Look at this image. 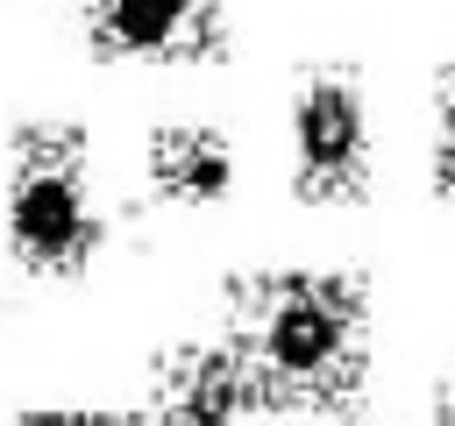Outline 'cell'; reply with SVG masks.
Wrapping results in <instances>:
<instances>
[{
    "instance_id": "1",
    "label": "cell",
    "mask_w": 455,
    "mask_h": 426,
    "mask_svg": "<svg viewBox=\"0 0 455 426\" xmlns=\"http://www.w3.org/2000/svg\"><path fill=\"white\" fill-rule=\"evenodd\" d=\"M228 348L256 405L341 412L370 369V298L341 270H270L228 291Z\"/></svg>"
},
{
    "instance_id": "9",
    "label": "cell",
    "mask_w": 455,
    "mask_h": 426,
    "mask_svg": "<svg viewBox=\"0 0 455 426\" xmlns=\"http://www.w3.org/2000/svg\"><path fill=\"white\" fill-rule=\"evenodd\" d=\"M448 426H455V412H448Z\"/></svg>"
},
{
    "instance_id": "5",
    "label": "cell",
    "mask_w": 455,
    "mask_h": 426,
    "mask_svg": "<svg viewBox=\"0 0 455 426\" xmlns=\"http://www.w3.org/2000/svg\"><path fill=\"white\" fill-rule=\"evenodd\" d=\"M249 376L235 362V348H185L156 369V390L142 405V426H235V412H249Z\"/></svg>"
},
{
    "instance_id": "2",
    "label": "cell",
    "mask_w": 455,
    "mask_h": 426,
    "mask_svg": "<svg viewBox=\"0 0 455 426\" xmlns=\"http://www.w3.org/2000/svg\"><path fill=\"white\" fill-rule=\"evenodd\" d=\"M7 241L28 270H78L100 248V206L85 178V142L71 128H28L7 185Z\"/></svg>"
},
{
    "instance_id": "8",
    "label": "cell",
    "mask_w": 455,
    "mask_h": 426,
    "mask_svg": "<svg viewBox=\"0 0 455 426\" xmlns=\"http://www.w3.org/2000/svg\"><path fill=\"white\" fill-rule=\"evenodd\" d=\"M14 426H142V412L135 419H121V412H28Z\"/></svg>"
},
{
    "instance_id": "4",
    "label": "cell",
    "mask_w": 455,
    "mask_h": 426,
    "mask_svg": "<svg viewBox=\"0 0 455 426\" xmlns=\"http://www.w3.org/2000/svg\"><path fill=\"white\" fill-rule=\"evenodd\" d=\"M228 0H85V36L100 57L128 64H171V57H206L220 43Z\"/></svg>"
},
{
    "instance_id": "6",
    "label": "cell",
    "mask_w": 455,
    "mask_h": 426,
    "mask_svg": "<svg viewBox=\"0 0 455 426\" xmlns=\"http://www.w3.org/2000/svg\"><path fill=\"white\" fill-rule=\"evenodd\" d=\"M149 178H156L164 199L199 206V199H220L235 185V156H228V142L213 128H164L149 142Z\"/></svg>"
},
{
    "instance_id": "7",
    "label": "cell",
    "mask_w": 455,
    "mask_h": 426,
    "mask_svg": "<svg viewBox=\"0 0 455 426\" xmlns=\"http://www.w3.org/2000/svg\"><path fill=\"white\" fill-rule=\"evenodd\" d=\"M434 185L455 192V71L441 85V121H434Z\"/></svg>"
},
{
    "instance_id": "3",
    "label": "cell",
    "mask_w": 455,
    "mask_h": 426,
    "mask_svg": "<svg viewBox=\"0 0 455 426\" xmlns=\"http://www.w3.org/2000/svg\"><path fill=\"white\" fill-rule=\"evenodd\" d=\"M291 156L306 199H355L370 185V99L348 64H313L291 92Z\"/></svg>"
}]
</instances>
